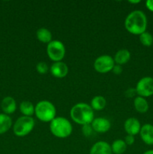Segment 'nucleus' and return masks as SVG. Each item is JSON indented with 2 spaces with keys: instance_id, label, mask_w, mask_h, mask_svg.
I'll list each match as a JSON object with an SVG mask.
<instances>
[{
  "instance_id": "obj_30",
  "label": "nucleus",
  "mask_w": 153,
  "mask_h": 154,
  "mask_svg": "<svg viewBox=\"0 0 153 154\" xmlns=\"http://www.w3.org/2000/svg\"><path fill=\"white\" fill-rule=\"evenodd\" d=\"M142 154H153V150H147V151H146L145 153H142Z\"/></svg>"
},
{
  "instance_id": "obj_27",
  "label": "nucleus",
  "mask_w": 153,
  "mask_h": 154,
  "mask_svg": "<svg viewBox=\"0 0 153 154\" xmlns=\"http://www.w3.org/2000/svg\"><path fill=\"white\" fill-rule=\"evenodd\" d=\"M112 72H113L115 75H120V74H122V72L123 71V69L122 67V66H120V65H115L113 67V69H112Z\"/></svg>"
},
{
  "instance_id": "obj_23",
  "label": "nucleus",
  "mask_w": 153,
  "mask_h": 154,
  "mask_svg": "<svg viewBox=\"0 0 153 154\" xmlns=\"http://www.w3.org/2000/svg\"><path fill=\"white\" fill-rule=\"evenodd\" d=\"M36 70L40 75H44L48 71V66L44 62H39L36 65Z\"/></svg>"
},
{
  "instance_id": "obj_16",
  "label": "nucleus",
  "mask_w": 153,
  "mask_h": 154,
  "mask_svg": "<svg viewBox=\"0 0 153 154\" xmlns=\"http://www.w3.org/2000/svg\"><path fill=\"white\" fill-rule=\"evenodd\" d=\"M12 126V119L8 114H0V135L6 133Z\"/></svg>"
},
{
  "instance_id": "obj_4",
  "label": "nucleus",
  "mask_w": 153,
  "mask_h": 154,
  "mask_svg": "<svg viewBox=\"0 0 153 154\" xmlns=\"http://www.w3.org/2000/svg\"><path fill=\"white\" fill-rule=\"evenodd\" d=\"M34 114L40 121L50 123L56 117V109L52 102L47 100H42L36 104Z\"/></svg>"
},
{
  "instance_id": "obj_26",
  "label": "nucleus",
  "mask_w": 153,
  "mask_h": 154,
  "mask_svg": "<svg viewBox=\"0 0 153 154\" xmlns=\"http://www.w3.org/2000/svg\"><path fill=\"white\" fill-rule=\"evenodd\" d=\"M124 142H125V144H127V146L132 145V144H134V141H135L134 136H133V135H127V136L125 137V138H124Z\"/></svg>"
},
{
  "instance_id": "obj_11",
  "label": "nucleus",
  "mask_w": 153,
  "mask_h": 154,
  "mask_svg": "<svg viewBox=\"0 0 153 154\" xmlns=\"http://www.w3.org/2000/svg\"><path fill=\"white\" fill-rule=\"evenodd\" d=\"M50 73L57 78H63L68 73V67L63 62H55L50 66Z\"/></svg>"
},
{
  "instance_id": "obj_28",
  "label": "nucleus",
  "mask_w": 153,
  "mask_h": 154,
  "mask_svg": "<svg viewBox=\"0 0 153 154\" xmlns=\"http://www.w3.org/2000/svg\"><path fill=\"white\" fill-rule=\"evenodd\" d=\"M146 6L148 10L153 12V0H147L146 2Z\"/></svg>"
},
{
  "instance_id": "obj_19",
  "label": "nucleus",
  "mask_w": 153,
  "mask_h": 154,
  "mask_svg": "<svg viewBox=\"0 0 153 154\" xmlns=\"http://www.w3.org/2000/svg\"><path fill=\"white\" fill-rule=\"evenodd\" d=\"M106 105V100L104 96H96L91 101V108L93 111H102Z\"/></svg>"
},
{
  "instance_id": "obj_5",
  "label": "nucleus",
  "mask_w": 153,
  "mask_h": 154,
  "mask_svg": "<svg viewBox=\"0 0 153 154\" xmlns=\"http://www.w3.org/2000/svg\"><path fill=\"white\" fill-rule=\"evenodd\" d=\"M34 125H35V122L32 117L22 116L19 117L14 124V133L18 137L26 136L33 130Z\"/></svg>"
},
{
  "instance_id": "obj_3",
  "label": "nucleus",
  "mask_w": 153,
  "mask_h": 154,
  "mask_svg": "<svg viewBox=\"0 0 153 154\" xmlns=\"http://www.w3.org/2000/svg\"><path fill=\"white\" fill-rule=\"evenodd\" d=\"M50 130L54 136L58 138H65L71 135L73 127L67 118L58 117H55L50 123Z\"/></svg>"
},
{
  "instance_id": "obj_17",
  "label": "nucleus",
  "mask_w": 153,
  "mask_h": 154,
  "mask_svg": "<svg viewBox=\"0 0 153 154\" xmlns=\"http://www.w3.org/2000/svg\"><path fill=\"white\" fill-rule=\"evenodd\" d=\"M134 108L137 112L143 114L148 111V103L146 99L141 96H136L134 100Z\"/></svg>"
},
{
  "instance_id": "obj_10",
  "label": "nucleus",
  "mask_w": 153,
  "mask_h": 154,
  "mask_svg": "<svg viewBox=\"0 0 153 154\" xmlns=\"http://www.w3.org/2000/svg\"><path fill=\"white\" fill-rule=\"evenodd\" d=\"M124 129L128 135L134 136L140 133V131L141 129L140 123L135 117H130L124 121Z\"/></svg>"
},
{
  "instance_id": "obj_29",
  "label": "nucleus",
  "mask_w": 153,
  "mask_h": 154,
  "mask_svg": "<svg viewBox=\"0 0 153 154\" xmlns=\"http://www.w3.org/2000/svg\"><path fill=\"white\" fill-rule=\"evenodd\" d=\"M140 2V0H129L128 2L130 3V4H138Z\"/></svg>"
},
{
  "instance_id": "obj_20",
  "label": "nucleus",
  "mask_w": 153,
  "mask_h": 154,
  "mask_svg": "<svg viewBox=\"0 0 153 154\" xmlns=\"http://www.w3.org/2000/svg\"><path fill=\"white\" fill-rule=\"evenodd\" d=\"M34 106L29 101H22L20 105V111L26 117H32L34 114Z\"/></svg>"
},
{
  "instance_id": "obj_15",
  "label": "nucleus",
  "mask_w": 153,
  "mask_h": 154,
  "mask_svg": "<svg viewBox=\"0 0 153 154\" xmlns=\"http://www.w3.org/2000/svg\"><path fill=\"white\" fill-rule=\"evenodd\" d=\"M130 59V53L127 49H121L117 51L115 54L113 60L117 65H124L129 62Z\"/></svg>"
},
{
  "instance_id": "obj_13",
  "label": "nucleus",
  "mask_w": 153,
  "mask_h": 154,
  "mask_svg": "<svg viewBox=\"0 0 153 154\" xmlns=\"http://www.w3.org/2000/svg\"><path fill=\"white\" fill-rule=\"evenodd\" d=\"M110 144L106 141H100L96 142L90 149L89 154H112Z\"/></svg>"
},
{
  "instance_id": "obj_8",
  "label": "nucleus",
  "mask_w": 153,
  "mask_h": 154,
  "mask_svg": "<svg viewBox=\"0 0 153 154\" xmlns=\"http://www.w3.org/2000/svg\"><path fill=\"white\" fill-rule=\"evenodd\" d=\"M136 94L141 97H149L153 95V78L152 77H143L136 84Z\"/></svg>"
},
{
  "instance_id": "obj_2",
  "label": "nucleus",
  "mask_w": 153,
  "mask_h": 154,
  "mask_svg": "<svg viewBox=\"0 0 153 154\" xmlns=\"http://www.w3.org/2000/svg\"><path fill=\"white\" fill-rule=\"evenodd\" d=\"M70 118L80 125L91 124L94 119V111L89 105L80 102L72 107L70 111Z\"/></svg>"
},
{
  "instance_id": "obj_9",
  "label": "nucleus",
  "mask_w": 153,
  "mask_h": 154,
  "mask_svg": "<svg viewBox=\"0 0 153 154\" xmlns=\"http://www.w3.org/2000/svg\"><path fill=\"white\" fill-rule=\"evenodd\" d=\"M91 126L94 132L98 133H105L110 129L111 123L108 119L104 117H97L93 120Z\"/></svg>"
},
{
  "instance_id": "obj_12",
  "label": "nucleus",
  "mask_w": 153,
  "mask_h": 154,
  "mask_svg": "<svg viewBox=\"0 0 153 154\" xmlns=\"http://www.w3.org/2000/svg\"><path fill=\"white\" fill-rule=\"evenodd\" d=\"M140 135L142 141L148 145H153V125L146 123L141 126Z\"/></svg>"
},
{
  "instance_id": "obj_25",
  "label": "nucleus",
  "mask_w": 153,
  "mask_h": 154,
  "mask_svg": "<svg viewBox=\"0 0 153 154\" xmlns=\"http://www.w3.org/2000/svg\"><path fill=\"white\" fill-rule=\"evenodd\" d=\"M124 95L128 98L134 97V96H135V95H136V90H135V88H128L124 92Z\"/></svg>"
},
{
  "instance_id": "obj_22",
  "label": "nucleus",
  "mask_w": 153,
  "mask_h": 154,
  "mask_svg": "<svg viewBox=\"0 0 153 154\" xmlns=\"http://www.w3.org/2000/svg\"><path fill=\"white\" fill-rule=\"evenodd\" d=\"M140 42L142 45L146 47H150L153 44V36L151 33L148 32H144L140 35Z\"/></svg>"
},
{
  "instance_id": "obj_1",
  "label": "nucleus",
  "mask_w": 153,
  "mask_h": 154,
  "mask_svg": "<svg viewBox=\"0 0 153 154\" xmlns=\"http://www.w3.org/2000/svg\"><path fill=\"white\" fill-rule=\"evenodd\" d=\"M124 27L128 32L133 35H141L147 28V17L140 10L130 12L125 18Z\"/></svg>"
},
{
  "instance_id": "obj_21",
  "label": "nucleus",
  "mask_w": 153,
  "mask_h": 154,
  "mask_svg": "<svg viewBox=\"0 0 153 154\" xmlns=\"http://www.w3.org/2000/svg\"><path fill=\"white\" fill-rule=\"evenodd\" d=\"M110 146L112 152L114 154H123L127 150V144L122 139L115 140Z\"/></svg>"
},
{
  "instance_id": "obj_24",
  "label": "nucleus",
  "mask_w": 153,
  "mask_h": 154,
  "mask_svg": "<svg viewBox=\"0 0 153 154\" xmlns=\"http://www.w3.org/2000/svg\"><path fill=\"white\" fill-rule=\"evenodd\" d=\"M93 129L92 127L91 124L83 125L82 126V132L86 137H90L93 133Z\"/></svg>"
},
{
  "instance_id": "obj_14",
  "label": "nucleus",
  "mask_w": 153,
  "mask_h": 154,
  "mask_svg": "<svg viewBox=\"0 0 153 154\" xmlns=\"http://www.w3.org/2000/svg\"><path fill=\"white\" fill-rule=\"evenodd\" d=\"M1 108L4 114L8 115L13 114L16 109V101L11 96H6L2 101Z\"/></svg>"
},
{
  "instance_id": "obj_6",
  "label": "nucleus",
  "mask_w": 153,
  "mask_h": 154,
  "mask_svg": "<svg viewBox=\"0 0 153 154\" xmlns=\"http://www.w3.org/2000/svg\"><path fill=\"white\" fill-rule=\"evenodd\" d=\"M46 54L52 61L61 62L65 56V47L58 40H52L46 47Z\"/></svg>"
},
{
  "instance_id": "obj_7",
  "label": "nucleus",
  "mask_w": 153,
  "mask_h": 154,
  "mask_svg": "<svg viewBox=\"0 0 153 154\" xmlns=\"http://www.w3.org/2000/svg\"><path fill=\"white\" fill-rule=\"evenodd\" d=\"M115 66L113 58L110 55H101L94 63V69L98 73L106 74L111 72Z\"/></svg>"
},
{
  "instance_id": "obj_18",
  "label": "nucleus",
  "mask_w": 153,
  "mask_h": 154,
  "mask_svg": "<svg viewBox=\"0 0 153 154\" xmlns=\"http://www.w3.org/2000/svg\"><path fill=\"white\" fill-rule=\"evenodd\" d=\"M36 36L39 42L44 44H49L52 41V33L48 29L42 28L38 29L36 32Z\"/></svg>"
}]
</instances>
